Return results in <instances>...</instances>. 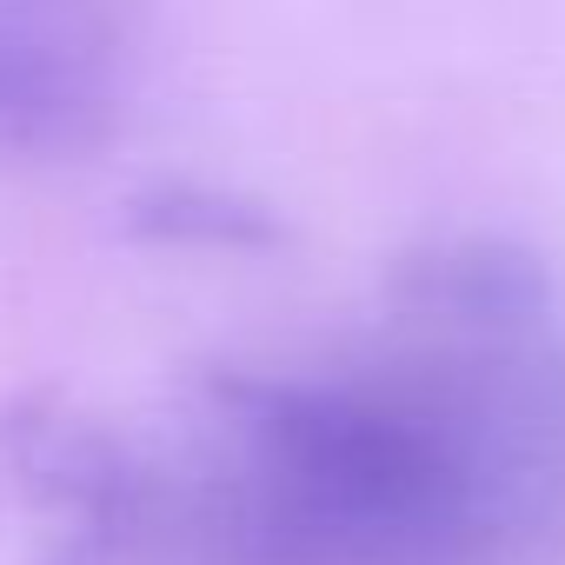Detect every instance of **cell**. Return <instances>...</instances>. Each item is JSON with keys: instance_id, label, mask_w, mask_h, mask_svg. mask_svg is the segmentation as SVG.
<instances>
[{"instance_id": "cell-1", "label": "cell", "mask_w": 565, "mask_h": 565, "mask_svg": "<svg viewBox=\"0 0 565 565\" xmlns=\"http://www.w3.org/2000/svg\"><path fill=\"white\" fill-rule=\"evenodd\" d=\"M41 565H512L565 525V347L386 307L353 353L220 366L160 426L0 419Z\"/></svg>"}, {"instance_id": "cell-3", "label": "cell", "mask_w": 565, "mask_h": 565, "mask_svg": "<svg viewBox=\"0 0 565 565\" xmlns=\"http://www.w3.org/2000/svg\"><path fill=\"white\" fill-rule=\"evenodd\" d=\"M386 307L459 333H545L552 273L532 246L505 233H446L413 246L386 273Z\"/></svg>"}, {"instance_id": "cell-2", "label": "cell", "mask_w": 565, "mask_h": 565, "mask_svg": "<svg viewBox=\"0 0 565 565\" xmlns=\"http://www.w3.org/2000/svg\"><path fill=\"white\" fill-rule=\"evenodd\" d=\"M140 0H0V160L94 147L134 81Z\"/></svg>"}]
</instances>
